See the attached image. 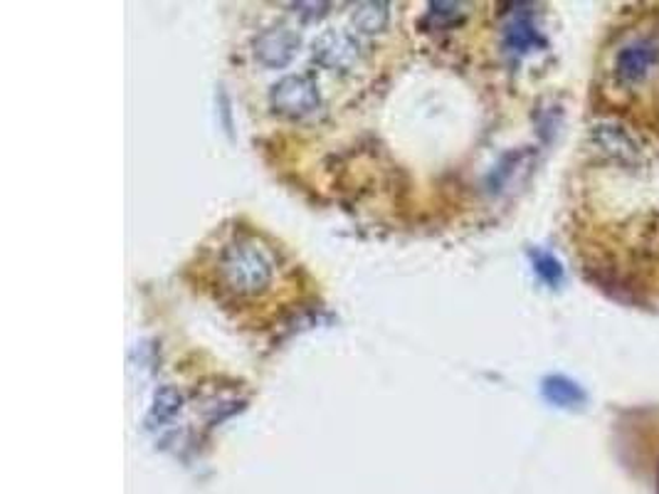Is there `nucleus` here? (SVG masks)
<instances>
[{
    "instance_id": "obj_2",
    "label": "nucleus",
    "mask_w": 659,
    "mask_h": 494,
    "mask_svg": "<svg viewBox=\"0 0 659 494\" xmlns=\"http://www.w3.org/2000/svg\"><path fill=\"white\" fill-rule=\"evenodd\" d=\"M657 65L659 40H655L652 35H643V38L622 45L616 54V62H612V75H616V82H620L622 87H637L652 77Z\"/></svg>"
},
{
    "instance_id": "obj_5",
    "label": "nucleus",
    "mask_w": 659,
    "mask_h": 494,
    "mask_svg": "<svg viewBox=\"0 0 659 494\" xmlns=\"http://www.w3.org/2000/svg\"><path fill=\"white\" fill-rule=\"evenodd\" d=\"M593 139L600 153H606L608 159L622 163V166H639V163H645L647 149L625 126L616 122H602L593 129Z\"/></svg>"
},
{
    "instance_id": "obj_3",
    "label": "nucleus",
    "mask_w": 659,
    "mask_h": 494,
    "mask_svg": "<svg viewBox=\"0 0 659 494\" xmlns=\"http://www.w3.org/2000/svg\"><path fill=\"white\" fill-rule=\"evenodd\" d=\"M270 104L279 116L307 119L322 107V97H319V87L311 77L287 75L272 87Z\"/></svg>"
},
{
    "instance_id": "obj_1",
    "label": "nucleus",
    "mask_w": 659,
    "mask_h": 494,
    "mask_svg": "<svg viewBox=\"0 0 659 494\" xmlns=\"http://www.w3.org/2000/svg\"><path fill=\"white\" fill-rule=\"evenodd\" d=\"M217 272L223 285L240 297H254L270 287L274 274L272 252L260 240L243 237L220 255Z\"/></svg>"
},
{
    "instance_id": "obj_7",
    "label": "nucleus",
    "mask_w": 659,
    "mask_h": 494,
    "mask_svg": "<svg viewBox=\"0 0 659 494\" xmlns=\"http://www.w3.org/2000/svg\"><path fill=\"white\" fill-rule=\"evenodd\" d=\"M388 17H390L388 3H361V5H356L351 23L359 33L375 35V33L386 30Z\"/></svg>"
},
{
    "instance_id": "obj_11",
    "label": "nucleus",
    "mask_w": 659,
    "mask_h": 494,
    "mask_svg": "<svg viewBox=\"0 0 659 494\" xmlns=\"http://www.w3.org/2000/svg\"><path fill=\"white\" fill-rule=\"evenodd\" d=\"M531 258H534L536 272L542 274V277L548 282V285H558L561 282V264H558L551 255L548 252H531Z\"/></svg>"
},
{
    "instance_id": "obj_8",
    "label": "nucleus",
    "mask_w": 659,
    "mask_h": 494,
    "mask_svg": "<svg viewBox=\"0 0 659 494\" xmlns=\"http://www.w3.org/2000/svg\"><path fill=\"white\" fill-rule=\"evenodd\" d=\"M507 50L511 52H519L524 54L529 50H534L538 42H542V38H538L536 27L531 25L529 17H517V21H511L509 27H507Z\"/></svg>"
},
{
    "instance_id": "obj_10",
    "label": "nucleus",
    "mask_w": 659,
    "mask_h": 494,
    "mask_svg": "<svg viewBox=\"0 0 659 494\" xmlns=\"http://www.w3.org/2000/svg\"><path fill=\"white\" fill-rule=\"evenodd\" d=\"M181 404H183L181 393L176 388H171V386H163L159 393H156L149 420H151V423H163V420H169V418L178 413Z\"/></svg>"
},
{
    "instance_id": "obj_6",
    "label": "nucleus",
    "mask_w": 659,
    "mask_h": 494,
    "mask_svg": "<svg viewBox=\"0 0 659 494\" xmlns=\"http://www.w3.org/2000/svg\"><path fill=\"white\" fill-rule=\"evenodd\" d=\"M299 50V38L287 27H268L254 40V54L262 65L268 67H285L291 62Z\"/></svg>"
},
{
    "instance_id": "obj_12",
    "label": "nucleus",
    "mask_w": 659,
    "mask_h": 494,
    "mask_svg": "<svg viewBox=\"0 0 659 494\" xmlns=\"http://www.w3.org/2000/svg\"><path fill=\"white\" fill-rule=\"evenodd\" d=\"M430 17H433V21L450 25L455 21H460L462 13H460V5H455V3H433L430 5Z\"/></svg>"
},
{
    "instance_id": "obj_4",
    "label": "nucleus",
    "mask_w": 659,
    "mask_h": 494,
    "mask_svg": "<svg viewBox=\"0 0 659 494\" xmlns=\"http://www.w3.org/2000/svg\"><path fill=\"white\" fill-rule=\"evenodd\" d=\"M311 54L324 70L351 72L361 60V42L346 30H326L311 45Z\"/></svg>"
},
{
    "instance_id": "obj_9",
    "label": "nucleus",
    "mask_w": 659,
    "mask_h": 494,
    "mask_svg": "<svg viewBox=\"0 0 659 494\" xmlns=\"http://www.w3.org/2000/svg\"><path fill=\"white\" fill-rule=\"evenodd\" d=\"M544 396L551 400V404L563 406V408L579 406V404H583V398H585L583 391L575 386V383H571L569 379H561V376H554V379L544 381Z\"/></svg>"
}]
</instances>
